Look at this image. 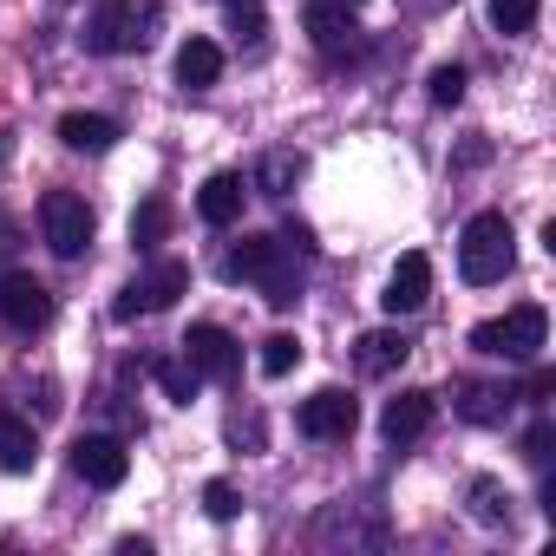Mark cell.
<instances>
[{
  "mask_svg": "<svg viewBox=\"0 0 556 556\" xmlns=\"http://www.w3.org/2000/svg\"><path fill=\"white\" fill-rule=\"evenodd\" d=\"M523 458H536V465H543V458H549V426H536V432H530V439H523Z\"/></svg>",
  "mask_w": 556,
  "mask_h": 556,
  "instance_id": "obj_29",
  "label": "cell"
},
{
  "mask_svg": "<svg viewBox=\"0 0 556 556\" xmlns=\"http://www.w3.org/2000/svg\"><path fill=\"white\" fill-rule=\"evenodd\" d=\"M151 380H157V387H164V400H177V406H190V400H197V387H203V380H197V367H190L184 354H157V361H151Z\"/></svg>",
  "mask_w": 556,
  "mask_h": 556,
  "instance_id": "obj_19",
  "label": "cell"
},
{
  "mask_svg": "<svg viewBox=\"0 0 556 556\" xmlns=\"http://www.w3.org/2000/svg\"><path fill=\"white\" fill-rule=\"evenodd\" d=\"M223 8H229V21L242 27V40H255V34H262V0H223Z\"/></svg>",
  "mask_w": 556,
  "mask_h": 556,
  "instance_id": "obj_28",
  "label": "cell"
},
{
  "mask_svg": "<svg viewBox=\"0 0 556 556\" xmlns=\"http://www.w3.org/2000/svg\"><path fill=\"white\" fill-rule=\"evenodd\" d=\"M73 471H79L86 484H99V491H118V484L131 478V452H125L118 439H105V432H86V439L73 445Z\"/></svg>",
  "mask_w": 556,
  "mask_h": 556,
  "instance_id": "obj_8",
  "label": "cell"
},
{
  "mask_svg": "<svg viewBox=\"0 0 556 556\" xmlns=\"http://www.w3.org/2000/svg\"><path fill=\"white\" fill-rule=\"evenodd\" d=\"M40 458V439L21 413H0V471H34Z\"/></svg>",
  "mask_w": 556,
  "mask_h": 556,
  "instance_id": "obj_16",
  "label": "cell"
},
{
  "mask_svg": "<svg viewBox=\"0 0 556 556\" xmlns=\"http://www.w3.org/2000/svg\"><path fill=\"white\" fill-rule=\"evenodd\" d=\"M504 406H510V393H497V387H458V413H465L471 426L504 419Z\"/></svg>",
  "mask_w": 556,
  "mask_h": 556,
  "instance_id": "obj_22",
  "label": "cell"
},
{
  "mask_svg": "<svg viewBox=\"0 0 556 556\" xmlns=\"http://www.w3.org/2000/svg\"><path fill=\"white\" fill-rule=\"evenodd\" d=\"M0 321L21 328V334L47 328V321H53V295H47V282H34V275H8V282H0Z\"/></svg>",
  "mask_w": 556,
  "mask_h": 556,
  "instance_id": "obj_9",
  "label": "cell"
},
{
  "mask_svg": "<svg viewBox=\"0 0 556 556\" xmlns=\"http://www.w3.org/2000/svg\"><path fill=\"white\" fill-rule=\"evenodd\" d=\"M471 510H478L484 523H504V517H510V497H504L491 478H478V484H471Z\"/></svg>",
  "mask_w": 556,
  "mask_h": 556,
  "instance_id": "obj_25",
  "label": "cell"
},
{
  "mask_svg": "<svg viewBox=\"0 0 556 556\" xmlns=\"http://www.w3.org/2000/svg\"><path fill=\"white\" fill-rule=\"evenodd\" d=\"M203 510H210L216 523H229V517L242 510V497H236V484H223V478H210V484H203Z\"/></svg>",
  "mask_w": 556,
  "mask_h": 556,
  "instance_id": "obj_26",
  "label": "cell"
},
{
  "mask_svg": "<svg viewBox=\"0 0 556 556\" xmlns=\"http://www.w3.org/2000/svg\"><path fill=\"white\" fill-rule=\"evenodd\" d=\"M40 229H47V249H53V255L79 262V255L92 249V210H86V197L47 190V197H40Z\"/></svg>",
  "mask_w": 556,
  "mask_h": 556,
  "instance_id": "obj_4",
  "label": "cell"
},
{
  "mask_svg": "<svg viewBox=\"0 0 556 556\" xmlns=\"http://www.w3.org/2000/svg\"><path fill=\"white\" fill-rule=\"evenodd\" d=\"M426 295H432V262L413 249V255H400V268H393V282H387L380 308L400 321V315H419V308H426Z\"/></svg>",
  "mask_w": 556,
  "mask_h": 556,
  "instance_id": "obj_11",
  "label": "cell"
},
{
  "mask_svg": "<svg viewBox=\"0 0 556 556\" xmlns=\"http://www.w3.org/2000/svg\"><path fill=\"white\" fill-rule=\"evenodd\" d=\"M426 426H432V393H400V400H387V413H380L387 445H413Z\"/></svg>",
  "mask_w": 556,
  "mask_h": 556,
  "instance_id": "obj_14",
  "label": "cell"
},
{
  "mask_svg": "<svg viewBox=\"0 0 556 556\" xmlns=\"http://www.w3.org/2000/svg\"><path fill=\"white\" fill-rule=\"evenodd\" d=\"M361 374H393L406 354H413V341L406 334H393V328H374V334H361Z\"/></svg>",
  "mask_w": 556,
  "mask_h": 556,
  "instance_id": "obj_18",
  "label": "cell"
},
{
  "mask_svg": "<svg viewBox=\"0 0 556 556\" xmlns=\"http://www.w3.org/2000/svg\"><path fill=\"white\" fill-rule=\"evenodd\" d=\"M197 216H203L210 229H229V223L242 216V177H236V170L203 177V190H197Z\"/></svg>",
  "mask_w": 556,
  "mask_h": 556,
  "instance_id": "obj_13",
  "label": "cell"
},
{
  "mask_svg": "<svg viewBox=\"0 0 556 556\" xmlns=\"http://www.w3.org/2000/svg\"><path fill=\"white\" fill-rule=\"evenodd\" d=\"M302 27H308V40H315L328 60H354V53H361V21H354L348 0H308V8H302Z\"/></svg>",
  "mask_w": 556,
  "mask_h": 556,
  "instance_id": "obj_6",
  "label": "cell"
},
{
  "mask_svg": "<svg viewBox=\"0 0 556 556\" xmlns=\"http://www.w3.org/2000/svg\"><path fill=\"white\" fill-rule=\"evenodd\" d=\"M510 262H517L510 223L497 210H478L465 223V236H458V275H465L471 289H491V282H504V275H510Z\"/></svg>",
  "mask_w": 556,
  "mask_h": 556,
  "instance_id": "obj_1",
  "label": "cell"
},
{
  "mask_svg": "<svg viewBox=\"0 0 556 556\" xmlns=\"http://www.w3.org/2000/svg\"><path fill=\"white\" fill-rule=\"evenodd\" d=\"M465 99V66H439L432 73V105H458Z\"/></svg>",
  "mask_w": 556,
  "mask_h": 556,
  "instance_id": "obj_27",
  "label": "cell"
},
{
  "mask_svg": "<svg viewBox=\"0 0 556 556\" xmlns=\"http://www.w3.org/2000/svg\"><path fill=\"white\" fill-rule=\"evenodd\" d=\"M282 255H289L282 236H242V242L223 255V275H229V282H262V275L282 262Z\"/></svg>",
  "mask_w": 556,
  "mask_h": 556,
  "instance_id": "obj_12",
  "label": "cell"
},
{
  "mask_svg": "<svg viewBox=\"0 0 556 556\" xmlns=\"http://www.w3.org/2000/svg\"><path fill=\"white\" fill-rule=\"evenodd\" d=\"M223 79V47L216 40H184L177 47V86L184 92H203V86H216Z\"/></svg>",
  "mask_w": 556,
  "mask_h": 556,
  "instance_id": "obj_15",
  "label": "cell"
},
{
  "mask_svg": "<svg viewBox=\"0 0 556 556\" xmlns=\"http://www.w3.org/2000/svg\"><path fill=\"white\" fill-rule=\"evenodd\" d=\"M295 361H302V341H295V334H268V341H262V374H268V380L295 374Z\"/></svg>",
  "mask_w": 556,
  "mask_h": 556,
  "instance_id": "obj_24",
  "label": "cell"
},
{
  "mask_svg": "<svg viewBox=\"0 0 556 556\" xmlns=\"http://www.w3.org/2000/svg\"><path fill=\"white\" fill-rule=\"evenodd\" d=\"M302 170H308V164H302L295 151H268V157H262V170H255V184H262L268 197H289V190L302 184Z\"/></svg>",
  "mask_w": 556,
  "mask_h": 556,
  "instance_id": "obj_21",
  "label": "cell"
},
{
  "mask_svg": "<svg viewBox=\"0 0 556 556\" xmlns=\"http://www.w3.org/2000/svg\"><path fill=\"white\" fill-rule=\"evenodd\" d=\"M184 289H190V268H184V262H151V268L138 275V282L118 295V308H112V315H118V321H138V315H164V308H170Z\"/></svg>",
  "mask_w": 556,
  "mask_h": 556,
  "instance_id": "obj_5",
  "label": "cell"
},
{
  "mask_svg": "<svg viewBox=\"0 0 556 556\" xmlns=\"http://www.w3.org/2000/svg\"><path fill=\"white\" fill-rule=\"evenodd\" d=\"M354 426H361V406H354V393H341V387H321L315 400H302V432H308V439H354Z\"/></svg>",
  "mask_w": 556,
  "mask_h": 556,
  "instance_id": "obj_10",
  "label": "cell"
},
{
  "mask_svg": "<svg viewBox=\"0 0 556 556\" xmlns=\"http://www.w3.org/2000/svg\"><path fill=\"white\" fill-rule=\"evenodd\" d=\"M184 361L197 367V380H236V367H242V348H236V334H229V328H216V321H197V328L184 334Z\"/></svg>",
  "mask_w": 556,
  "mask_h": 556,
  "instance_id": "obj_7",
  "label": "cell"
},
{
  "mask_svg": "<svg viewBox=\"0 0 556 556\" xmlns=\"http://www.w3.org/2000/svg\"><path fill=\"white\" fill-rule=\"evenodd\" d=\"M536 8H543V0H491V27L497 34H530L536 27Z\"/></svg>",
  "mask_w": 556,
  "mask_h": 556,
  "instance_id": "obj_23",
  "label": "cell"
},
{
  "mask_svg": "<svg viewBox=\"0 0 556 556\" xmlns=\"http://www.w3.org/2000/svg\"><path fill=\"white\" fill-rule=\"evenodd\" d=\"M164 236H170V203H164V197H144V203L131 210V242H138V249L151 255V249H157Z\"/></svg>",
  "mask_w": 556,
  "mask_h": 556,
  "instance_id": "obj_20",
  "label": "cell"
},
{
  "mask_svg": "<svg viewBox=\"0 0 556 556\" xmlns=\"http://www.w3.org/2000/svg\"><path fill=\"white\" fill-rule=\"evenodd\" d=\"M60 138H66L73 151H112V144H118V125L99 118V112H66V118H60Z\"/></svg>",
  "mask_w": 556,
  "mask_h": 556,
  "instance_id": "obj_17",
  "label": "cell"
},
{
  "mask_svg": "<svg viewBox=\"0 0 556 556\" xmlns=\"http://www.w3.org/2000/svg\"><path fill=\"white\" fill-rule=\"evenodd\" d=\"M164 27V0H105L92 14V47L99 53H144Z\"/></svg>",
  "mask_w": 556,
  "mask_h": 556,
  "instance_id": "obj_2",
  "label": "cell"
},
{
  "mask_svg": "<svg viewBox=\"0 0 556 556\" xmlns=\"http://www.w3.org/2000/svg\"><path fill=\"white\" fill-rule=\"evenodd\" d=\"M14 249V229H8V216H0V255H8Z\"/></svg>",
  "mask_w": 556,
  "mask_h": 556,
  "instance_id": "obj_30",
  "label": "cell"
},
{
  "mask_svg": "<svg viewBox=\"0 0 556 556\" xmlns=\"http://www.w3.org/2000/svg\"><path fill=\"white\" fill-rule=\"evenodd\" d=\"M543 334H549V315L536 308V302H523V308H510L504 321H478L471 328V348L478 354H491V361H536L543 354Z\"/></svg>",
  "mask_w": 556,
  "mask_h": 556,
  "instance_id": "obj_3",
  "label": "cell"
}]
</instances>
